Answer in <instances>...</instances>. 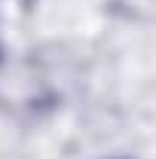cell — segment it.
I'll return each mask as SVG.
<instances>
[{
	"instance_id": "1",
	"label": "cell",
	"mask_w": 156,
	"mask_h": 159,
	"mask_svg": "<svg viewBox=\"0 0 156 159\" xmlns=\"http://www.w3.org/2000/svg\"><path fill=\"white\" fill-rule=\"evenodd\" d=\"M0 61H3V37H0Z\"/></svg>"
}]
</instances>
